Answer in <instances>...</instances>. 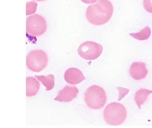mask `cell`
I'll return each instance as SVG.
<instances>
[{"instance_id": "obj_1", "label": "cell", "mask_w": 152, "mask_h": 128, "mask_svg": "<svg viewBox=\"0 0 152 128\" xmlns=\"http://www.w3.org/2000/svg\"><path fill=\"white\" fill-rule=\"evenodd\" d=\"M113 13L114 7L109 0H98L88 7L86 16L92 24L101 26L110 20Z\"/></svg>"}, {"instance_id": "obj_2", "label": "cell", "mask_w": 152, "mask_h": 128, "mask_svg": "<svg viewBox=\"0 0 152 128\" xmlns=\"http://www.w3.org/2000/svg\"><path fill=\"white\" fill-rule=\"evenodd\" d=\"M103 117L109 125H121L127 117L126 109L122 104L116 102H111L107 105L104 109Z\"/></svg>"}, {"instance_id": "obj_3", "label": "cell", "mask_w": 152, "mask_h": 128, "mask_svg": "<svg viewBox=\"0 0 152 128\" xmlns=\"http://www.w3.org/2000/svg\"><path fill=\"white\" fill-rule=\"evenodd\" d=\"M84 100L91 109H101L105 106L107 102L106 92L102 87L96 85L91 86L85 92Z\"/></svg>"}, {"instance_id": "obj_4", "label": "cell", "mask_w": 152, "mask_h": 128, "mask_svg": "<svg viewBox=\"0 0 152 128\" xmlns=\"http://www.w3.org/2000/svg\"><path fill=\"white\" fill-rule=\"evenodd\" d=\"M48 56L42 50L37 49L29 52L26 56V67L31 71L39 72L46 68Z\"/></svg>"}, {"instance_id": "obj_5", "label": "cell", "mask_w": 152, "mask_h": 128, "mask_svg": "<svg viewBox=\"0 0 152 128\" xmlns=\"http://www.w3.org/2000/svg\"><path fill=\"white\" fill-rule=\"evenodd\" d=\"M26 26L27 34L33 37L42 36L46 32L47 28L46 20L39 14L28 17Z\"/></svg>"}, {"instance_id": "obj_6", "label": "cell", "mask_w": 152, "mask_h": 128, "mask_svg": "<svg viewBox=\"0 0 152 128\" xmlns=\"http://www.w3.org/2000/svg\"><path fill=\"white\" fill-rule=\"evenodd\" d=\"M103 52V47L100 44L92 41H85L78 48V55L86 60H96Z\"/></svg>"}, {"instance_id": "obj_7", "label": "cell", "mask_w": 152, "mask_h": 128, "mask_svg": "<svg viewBox=\"0 0 152 128\" xmlns=\"http://www.w3.org/2000/svg\"><path fill=\"white\" fill-rule=\"evenodd\" d=\"M78 93L79 90L76 86L67 85L58 92L54 100L61 102H69L76 98Z\"/></svg>"}, {"instance_id": "obj_8", "label": "cell", "mask_w": 152, "mask_h": 128, "mask_svg": "<svg viewBox=\"0 0 152 128\" xmlns=\"http://www.w3.org/2000/svg\"><path fill=\"white\" fill-rule=\"evenodd\" d=\"M129 74L131 77L136 80L144 79L148 74L146 64L142 62L132 63L129 70Z\"/></svg>"}, {"instance_id": "obj_9", "label": "cell", "mask_w": 152, "mask_h": 128, "mask_svg": "<svg viewBox=\"0 0 152 128\" xmlns=\"http://www.w3.org/2000/svg\"><path fill=\"white\" fill-rule=\"evenodd\" d=\"M65 82L71 85L78 84L86 79L82 71L76 68H70L65 71L64 75Z\"/></svg>"}, {"instance_id": "obj_10", "label": "cell", "mask_w": 152, "mask_h": 128, "mask_svg": "<svg viewBox=\"0 0 152 128\" xmlns=\"http://www.w3.org/2000/svg\"><path fill=\"white\" fill-rule=\"evenodd\" d=\"M26 95L28 97H33L37 95L40 89V82L35 77H27L26 79Z\"/></svg>"}, {"instance_id": "obj_11", "label": "cell", "mask_w": 152, "mask_h": 128, "mask_svg": "<svg viewBox=\"0 0 152 128\" xmlns=\"http://www.w3.org/2000/svg\"><path fill=\"white\" fill-rule=\"evenodd\" d=\"M151 93H152V91L145 89H141L136 92L134 100L139 109H141V105L146 102Z\"/></svg>"}, {"instance_id": "obj_12", "label": "cell", "mask_w": 152, "mask_h": 128, "mask_svg": "<svg viewBox=\"0 0 152 128\" xmlns=\"http://www.w3.org/2000/svg\"><path fill=\"white\" fill-rule=\"evenodd\" d=\"M35 77L39 82H41L42 84L45 86L46 91L52 90L55 86V77L52 74H49L47 76L35 75Z\"/></svg>"}, {"instance_id": "obj_13", "label": "cell", "mask_w": 152, "mask_h": 128, "mask_svg": "<svg viewBox=\"0 0 152 128\" xmlns=\"http://www.w3.org/2000/svg\"><path fill=\"white\" fill-rule=\"evenodd\" d=\"M151 34V30L149 26H146L140 32H139L138 33H130V36L138 40L143 41V40H146L148 39H149Z\"/></svg>"}, {"instance_id": "obj_14", "label": "cell", "mask_w": 152, "mask_h": 128, "mask_svg": "<svg viewBox=\"0 0 152 128\" xmlns=\"http://www.w3.org/2000/svg\"><path fill=\"white\" fill-rule=\"evenodd\" d=\"M37 7H38V4L35 0H33L30 2H26V16L34 14L37 11Z\"/></svg>"}, {"instance_id": "obj_15", "label": "cell", "mask_w": 152, "mask_h": 128, "mask_svg": "<svg viewBox=\"0 0 152 128\" xmlns=\"http://www.w3.org/2000/svg\"><path fill=\"white\" fill-rule=\"evenodd\" d=\"M143 6L147 12L152 14V0H144Z\"/></svg>"}, {"instance_id": "obj_16", "label": "cell", "mask_w": 152, "mask_h": 128, "mask_svg": "<svg viewBox=\"0 0 152 128\" xmlns=\"http://www.w3.org/2000/svg\"><path fill=\"white\" fill-rule=\"evenodd\" d=\"M98 0H81V1L83 3L86 4H92L95 3Z\"/></svg>"}, {"instance_id": "obj_17", "label": "cell", "mask_w": 152, "mask_h": 128, "mask_svg": "<svg viewBox=\"0 0 152 128\" xmlns=\"http://www.w3.org/2000/svg\"><path fill=\"white\" fill-rule=\"evenodd\" d=\"M35 1H37L38 2H41V1H46V0H35Z\"/></svg>"}]
</instances>
